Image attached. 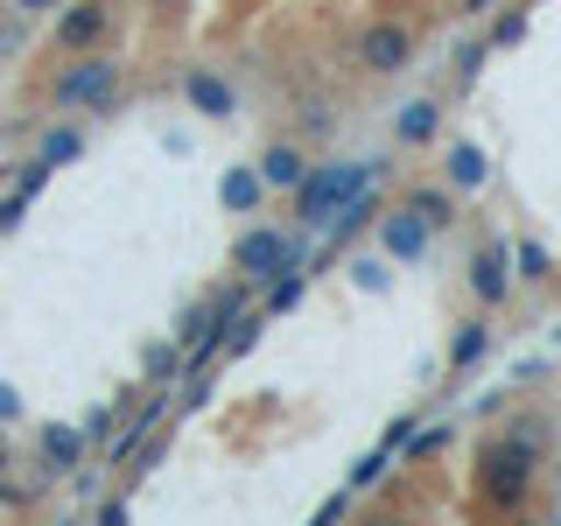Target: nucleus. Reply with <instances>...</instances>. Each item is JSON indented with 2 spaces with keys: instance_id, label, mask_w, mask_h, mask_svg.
<instances>
[{
  "instance_id": "f257e3e1",
  "label": "nucleus",
  "mask_w": 561,
  "mask_h": 526,
  "mask_svg": "<svg viewBox=\"0 0 561 526\" xmlns=\"http://www.w3.org/2000/svg\"><path fill=\"white\" fill-rule=\"evenodd\" d=\"M540 443H548L540 421H513L499 443H484V456H478V499L491 505V513H519V505H526V491H534V478H540Z\"/></svg>"
},
{
  "instance_id": "f03ea898",
  "label": "nucleus",
  "mask_w": 561,
  "mask_h": 526,
  "mask_svg": "<svg viewBox=\"0 0 561 526\" xmlns=\"http://www.w3.org/2000/svg\"><path fill=\"white\" fill-rule=\"evenodd\" d=\"M373 183H386V162H316L302 183L288 190V204H295V225H302L309 239H323L330 225L344 218L351 204L365 197Z\"/></svg>"
},
{
  "instance_id": "7ed1b4c3",
  "label": "nucleus",
  "mask_w": 561,
  "mask_h": 526,
  "mask_svg": "<svg viewBox=\"0 0 561 526\" xmlns=\"http://www.w3.org/2000/svg\"><path fill=\"white\" fill-rule=\"evenodd\" d=\"M309 232L302 225H245L239 232V245H232V267L253 281V288H267L274 274H288V267H302L309 260Z\"/></svg>"
},
{
  "instance_id": "20e7f679",
  "label": "nucleus",
  "mask_w": 561,
  "mask_h": 526,
  "mask_svg": "<svg viewBox=\"0 0 561 526\" xmlns=\"http://www.w3.org/2000/svg\"><path fill=\"white\" fill-rule=\"evenodd\" d=\"M49 99H57V113H113L119 105V64L99 57V49H78V57L57 70Z\"/></svg>"
},
{
  "instance_id": "39448f33",
  "label": "nucleus",
  "mask_w": 561,
  "mask_h": 526,
  "mask_svg": "<svg viewBox=\"0 0 561 526\" xmlns=\"http://www.w3.org/2000/svg\"><path fill=\"white\" fill-rule=\"evenodd\" d=\"M513 239H484L478 253H470V295H478V309H505L513 302Z\"/></svg>"
},
{
  "instance_id": "423d86ee",
  "label": "nucleus",
  "mask_w": 561,
  "mask_h": 526,
  "mask_svg": "<svg viewBox=\"0 0 561 526\" xmlns=\"http://www.w3.org/2000/svg\"><path fill=\"white\" fill-rule=\"evenodd\" d=\"M428 245H435V232H428V218L421 210H379V253L393 260V267H414V260H428Z\"/></svg>"
},
{
  "instance_id": "0eeeda50",
  "label": "nucleus",
  "mask_w": 561,
  "mask_h": 526,
  "mask_svg": "<svg viewBox=\"0 0 561 526\" xmlns=\"http://www.w3.org/2000/svg\"><path fill=\"white\" fill-rule=\"evenodd\" d=\"M358 64L373 70V78H400V70L414 64V35L400 28V22H373L358 35Z\"/></svg>"
},
{
  "instance_id": "6e6552de",
  "label": "nucleus",
  "mask_w": 561,
  "mask_h": 526,
  "mask_svg": "<svg viewBox=\"0 0 561 526\" xmlns=\"http://www.w3.org/2000/svg\"><path fill=\"white\" fill-rule=\"evenodd\" d=\"M84 456H92V443H84L78 421H43V428H35V464H43V478H70Z\"/></svg>"
},
{
  "instance_id": "1a4fd4ad",
  "label": "nucleus",
  "mask_w": 561,
  "mask_h": 526,
  "mask_svg": "<svg viewBox=\"0 0 561 526\" xmlns=\"http://www.w3.org/2000/svg\"><path fill=\"white\" fill-rule=\"evenodd\" d=\"M491 155H484V140H449L443 148V183L456 190V197H484L491 190Z\"/></svg>"
},
{
  "instance_id": "9d476101",
  "label": "nucleus",
  "mask_w": 561,
  "mask_h": 526,
  "mask_svg": "<svg viewBox=\"0 0 561 526\" xmlns=\"http://www.w3.org/2000/svg\"><path fill=\"white\" fill-rule=\"evenodd\" d=\"M105 28H113V8L105 0H70V8H57V49H99Z\"/></svg>"
},
{
  "instance_id": "9b49d317",
  "label": "nucleus",
  "mask_w": 561,
  "mask_h": 526,
  "mask_svg": "<svg viewBox=\"0 0 561 526\" xmlns=\"http://www.w3.org/2000/svg\"><path fill=\"white\" fill-rule=\"evenodd\" d=\"M253 169H260V183H267V197H288V190L309 175V155H302V140H267Z\"/></svg>"
},
{
  "instance_id": "f8f14e48",
  "label": "nucleus",
  "mask_w": 561,
  "mask_h": 526,
  "mask_svg": "<svg viewBox=\"0 0 561 526\" xmlns=\"http://www.w3.org/2000/svg\"><path fill=\"white\" fill-rule=\"evenodd\" d=\"M183 99H190V113H204V119H232L239 113V84L225 78V70H190Z\"/></svg>"
},
{
  "instance_id": "ddd939ff",
  "label": "nucleus",
  "mask_w": 561,
  "mask_h": 526,
  "mask_svg": "<svg viewBox=\"0 0 561 526\" xmlns=\"http://www.w3.org/2000/svg\"><path fill=\"white\" fill-rule=\"evenodd\" d=\"M491 351H499L491 309H484V316H470V323H456V338H449V365H456V373H478V365H491Z\"/></svg>"
},
{
  "instance_id": "4468645a",
  "label": "nucleus",
  "mask_w": 561,
  "mask_h": 526,
  "mask_svg": "<svg viewBox=\"0 0 561 526\" xmlns=\"http://www.w3.org/2000/svg\"><path fill=\"white\" fill-rule=\"evenodd\" d=\"M435 134H443V99H408L393 113V140H400V148H428Z\"/></svg>"
},
{
  "instance_id": "2eb2a0df",
  "label": "nucleus",
  "mask_w": 561,
  "mask_h": 526,
  "mask_svg": "<svg viewBox=\"0 0 561 526\" xmlns=\"http://www.w3.org/2000/svg\"><path fill=\"white\" fill-rule=\"evenodd\" d=\"M84 148H92V127H78V119H64V127H43V134H35V162H49V169H70Z\"/></svg>"
},
{
  "instance_id": "dca6fc26",
  "label": "nucleus",
  "mask_w": 561,
  "mask_h": 526,
  "mask_svg": "<svg viewBox=\"0 0 561 526\" xmlns=\"http://www.w3.org/2000/svg\"><path fill=\"white\" fill-rule=\"evenodd\" d=\"M260 197H267V183H260V169L253 162H239V169H225V183H218V204L232 210V218H253Z\"/></svg>"
},
{
  "instance_id": "f3484780",
  "label": "nucleus",
  "mask_w": 561,
  "mask_h": 526,
  "mask_svg": "<svg viewBox=\"0 0 561 526\" xmlns=\"http://www.w3.org/2000/svg\"><path fill=\"white\" fill-rule=\"evenodd\" d=\"M379 210H386V197H379V183H373V190H365V197L351 204V210H344V218L330 225V232L316 239V245H358V232H373V225H379Z\"/></svg>"
},
{
  "instance_id": "a211bd4d",
  "label": "nucleus",
  "mask_w": 561,
  "mask_h": 526,
  "mask_svg": "<svg viewBox=\"0 0 561 526\" xmlns=\"http://www.w3.org/2000/svg\"><path fill=\"white\" fill-rule=\"evenodd\" d=\"M408 210L428 218V232H449V225H456V190L443 183V175H435V183H414L408 190Z\"/></svg>"
},
{
  "instance_id": "6ab92c4d",
  "label": "nucleus",
  "mask_w": 561,
  "mask_h": 526,
  "mask_svg": "<svg viewBox=\"0 0 561 526\" xmlns=\"http://www.w3.org/2000/svg\"><path fill=\"white\" fill-rule=\"evenodd\" d=\"M302 295H309V260H302V267H288V274H274L267 288H260L267 323H274V316H295V309H302Z\"/></svg>"
},
{
  "instance_id": "aec40b11",
  "label": "nucleus",
  "mask_w": 561,
  "mask_h": 526,
  "mask_svg": "<svg viewBox=\"0 0 561 526\" xmlns=\"http://www.w3.org/2000/svg\"><path fill=\"white\" fill-rule=\"evenodd\" d=\"M344 274H351L358 295H386V288H393V260H386V253H351Z\"/></svg>"
},
{
  "instance_id": "412c9836",
  "label": "nucleus",
  "mask_w": 561,
  "mask_h": 526,
  "mask_svg": "<svg viewBox=\"0 0 561 526\" xmlns=\"http://www.w3.org/2000/svg\"><path fill=\"white\" fill-rule=\"evenodd\" d=\"M140 379H148V386H175V379H183V344H175V338L148 344V351H140Z\"/></svg>"
},
{
  "instance_id": "4be33fe9",
  "label": "nucleus",
  "mask_w": 561,
  "mask_h": 526,
  "mask_svg": "<svg viewBox=\"0 0 561 526\" xmlns=\"http://www.w3.org/2000/svg\"><path fill=\"white\" fill-rule=\"evenodd\" d=\"M260 338H267V309L245 302V309H239V323L225 330V351H218V358H245V351H253Z\"/></svg>"
},
{
  "instance_id": "5701e85b",
  "label": "nucleus",
  "mask_w": 561,
  "mask_h": 526,
  "mask_svg": "<svg viewBox=\"0 0 561 526\" xmlns=\"http://www.w3.org/2000/svg\"><path fill=\"white\" fill-rule=\"evenodd\" d=\"M210 393H218V379H210V365H183V379H175V414H204Z\"/></svg>"
},
{
  "instance_id": "b1692460",
  "label": "nucleus",
  "mask_w": 561,
  "mask_h": 526,
  "mask_svg": "<svg viewBox=\"0 0 561 526\" xmlns=\"http://www.w3.org/2000/svg\"><path fill=\"white\" fill-rule=\"evenodd\" d=\"M386 470H393V449L379 443V449H365L358 464L344 470V491H351V499H358V491H373V484H386Z\"/></svg>"
},
{
  "instance_id": "393cba45",
  "label": "nucleus",
  "mask_w": 561,
  "mask_h": 526,
  "mask_svg": "<svg viewBox=\"0 0 561 526\" xmlns=\"http://www.w3.org/2000/svg\"><path fill=\"white\" fill-rule=\"evenodd\" d=\"M554 274V253L540 239H513V281H548Z\"/></svg>"
},
{
  "instance_id": "a878e982",
  "label": "nucleus",
  "mask_w": 561,
  "mask_h": 526,
  "mask_svg": "<svg viewBox=\"0 0 561 526\" xmlns=\"http://www.w3.org/2000/svg\"><path fill=\"white\" fill-rule=\"evenodd\" d=\"M408 464H428V456H443L449 449V421H428V428H408Z\"/></svg>"
},
{
  "instance_id": "bb28decb",
  "label": "nucleus",
  "mask_w": 561,
  "mask_h": 526,
  "mask_svg": "<svg viewBox=\"0 0 561 526\" xmlns=\"http://www.w3.org/2000/svg\"><path fill=\"white\" fill-rule=\"evenodd\" d=\"M78 428H84V443H92V449H105V443H113V435H119V408H113V400H99V408L84 414Z\"/></svg>"
},
{
  "instance_id": "cd10ccee",
  "label": "nucleus",
  "mask_w": 561,
  "mask_h": 526,
  "mask_svg": "<svg viewBox=\"0 0 561 526\" xmlns=\"http://www.w3.org/2000/svg\"><path fill=\"white\" fill-rule=\"evenodd\" d=\"M484 49H491V43H478V35H470V43H456V92H470V84H478Z\"/></svg>"
},
{
  "instance_id": "c85d7f7f",
  "label": "nucleus",
  "mask_w": 561,
  "mask_h": 526,
  "mask_svg": "<svg viewBox=\"0 0 561 526\" xmlns=\"http://www.w3.org/2000/svg\"><path fill=\"white\" fill-rule=\"evenodd\" d=\"M513 43H526V14L519 8L499 14V28H491V49H513Z\"/></svg>"
},
{
  "instance_id": "c756f323",
  "label": "nucleus",
  "mask_w": 561,
  "mask_h": 526,
  "mask_svg": "<svg viewBox=\"0 0 561 526\" xmlns=\"http://www.w3.org/2000/svg\"><path fill=\"white\" fill-rule=\"evenodd\" d=\"M92 519H99V526H127L134 505H127V499H105V491H99V499H92Z\"/></svg>"
},
{
  "instance_id": "7c9ffc66",
  "label": "nucleus",
  "mask_w": 561,
  "mask_h": 526,
  "mask_svg": "<svg viewBox=\"0 0 561 526\" xmlns=\"http://www.w3.org/2000/svg\"><path fill=\"white\" fill-rule=\"evenodd\" d=\"M302 127L316 140H330V134H337V105H302Z\"/></svg>"
},
{
  "instance_id": "2f4dec72",
  "label": "nucleus",
  "mask_w": 561,
  "mask_h": 526,
  "mask_svg": "<svg viewBox=\"0 0 561 526\" xmlns=\"http://www.w3.org/2000/svg\"><path fill=\"white\" fill-rule=\"evenodd\" d=\"M351 513V491H337V499H323V505H316V526H337Z\"/></svg>"
},
{
  "instance_id": "473e14b6",
  "label": "nucleus",
  "mask_w": 561,
  "mask_h": 526,
  "mask_svg": "<svg viewBox=\"0 0 561 526\" xmlns=\"http://www.w3.org/2000/svg\"><path fill=\"white\" fill-rule=\"evenodd\" d=\"M0 421H22V393H14L8 379H0Z\"/></svg>"
},
{
  "instance_id": "72a5a7b5",
  "label": "nucleus",
  "mask_w": 561,
  "mask_h": 526,
  "mask_svg": "<svg viewBox=\"0 0 561 526\" xmlns=\"http://www.w3.org/2000/svg\"><path fill=\"white\" fill-rule=\"evenodd\" d=\"M14 8H22V14H57L64 0H14Z\"/></svg>"
},
{
  "instance_id": "f704fd0d",
  "label": "nucleus",
  "mask_w": 561,
  "mask_h": 526,
  "mask_svg": "<svg viewBox=\"0 0 561 526\" xmlns=\"http://www.w3.org/2000/svg\"><path fill=\"white\" fill-rule=\"evenodd\" d=\"M484 8H499V0H463V14H484Z\"/></svg>"
},
{
  "instance_id": "c9c22d12",
  "label": "nucleus",
  "mask_w": 561,
  "mask_h": 526,
  "mask_svg": "<svg viewBox=\"0 0 561 526\" xmlns=\"http://www.w3.org/2000/svg\"><path fill=\"white\" fill-rule=\"evenodd\" d=\"M0 456H8V421H0Z\"/></svg>"
},
{
  "instance_id": "e433bc0d",
  "label": "nucleus",
  "mask_w": 561,
  "mask_h": 526,
  "mask_svg": "<svg viewBox=\"0 0 561 526\" xmlns=\"http://www.w3.org/2000/svg\"><path fill=\"white\" fill-rule=\"evenodd\" d=\"M554 351H561V323H554Z\"/></svg>"
},
{
  "instance_id": "4c0bfd02",
  "label": "nucleus",
  "mask_w": 561,
  "mask_h": 526,
  "mask_svg": "<svg viewBox=\"0 0 561 526\" xmlns=\"http://www.w3.org/2000/svg\"><path fill=\"white\" fill-rule=\"evenodd\" d=\"M554 484H561V464H554Z\"/></svg>"
},
{
  "instance_id": "58836bf2",
  "label": "nucleus",
  "mask_w": 561,
  "mask_h": 526,
  "mask_svg": "<svg viewBox=\"0 0 561 526\" xmlns=\"http://www.w3.org/2000/svg\"><path fill=\"white\" fill-rule=\"evenodd\" d=\"M534 8H540V0H534Z\"/></svg>"
}]
</instances>
